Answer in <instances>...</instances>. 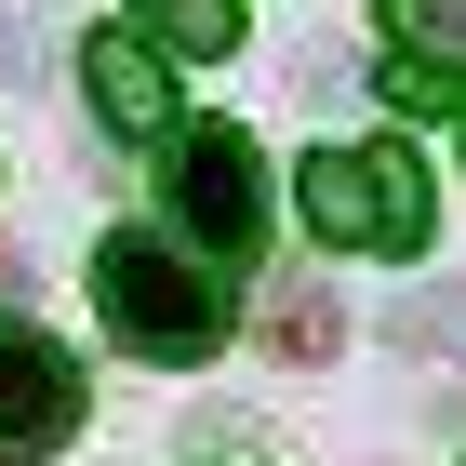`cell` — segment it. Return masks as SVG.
Wrapping results in <instances>:
<instances>
[{
  "instance_id": "cell-1",
  "label": "cell",
  "mask_w": 466,
  "mask_h": 466,
  "mask_svg": "<svg viewBox=\"0 0 466 466\" xmlns=\"http://www.w3.org/2000/svg\"><path fill=\"white\" fill-rule=\"evenodd\" d=\"M94 320L134 360H214L227 347V293H214V267H187L160 227H120V240H94Z\"/></svg>"
},
{
  "instance_id": "cell-2",
  "label": "cell",
  "mask_w": 466,
  "mask_h": 466,
  "mask_svg": "<svg viewBox=\"0 0 466 466\" xmlns=\"http://www.w3.org/2000/svg\"><path fill=\"white\" fill-rule=\"evenodd\" d=\"M293 200H307V227L333 253H413L427 240V160L413 147H320L293 174Z\"/></svg>"
},
{
  "instance_id": "cell-3",
  "label": "cell",
  "mask_w": 466,
  "mask_h": 466,
  "mask_svg": "<svg viewBox=\"0 0 466 466\" xmlns=\"http://www.w3.org/2000/svg\"><path fill=\"white\" fill-rule=\"evenodd\" d=\"M160 187H174V240H200V253L267 240V147L240 120H174L160 134Z\"/></svg>"
},
{
  "instance_id": "cell-4",
  "label": "cell",
  "mask_w": 466,
  "mask_h": 466,
  "mask_svg": "<svg viewBox=\"0 0 466 466\" xmlns=\"http://www.w3.org/2000/svg\"><path fill=\"white\" fill-rule=\"evenodd\" d=\"M80 440V360L40 320H0V466H40Z\"/></svg>"
},
{
  "instance_id": "cell-5",
  "label": "cell",
  "mask_w": 466,
  "mask_h": 466,
  "mask_svg": "<svg viewBox=\"0 0 466 466\" xmlns=\"http://www.w3.org/2000/svg\"><path fill=\"white\" fill-rule=\"evenodd\" d=\"M80 94H94V120H107V134H134V147L174 134V67H160V40H147V27H94Z\"/></svg>"
},
{
  "instance_id": "cell-6",
  "label": "cell",
  "mask_w": 466,
  "mask_h": 466,
  "mask_svg": "<svg viewBox=\"0 0 466 466\" xmlns=\"http://www.w3.org/2000/svg\"><path fill=\"white\" fill-rule=\"evenodd\" d=\"M387 40H400V94H440V80H466V0H387Z\"/></svg>"
},
{
  "instance_id": "cell-7",
  "label": "cell",
  "mask_w": 466,
  "mask_h": 466,
  "mask_svg": "<svg viewBox=\"0 0 466 466\" xmlns=\"http://www.w3.org/2000/svg\"><path fill=\"white\" fill-rule=\"evenodd\" d=\"M134 27L174 54H240V0H134Z\"/></svg>"
},
{
  "instance_id": "cell-8",
  "label": "cell",
  "mask_w": 466,
  "mask_h": 466,
  "mask_svg": "<svg viewBox=\"0 0 466 466\" xmlns=\"http://www.w3.org/2000/svg\"><path fill=\"white\" fill-rule=\"evenodd\" d=\"M267 347L280 360H333V307L320 293H267Z\"/></svg>"
}]
</instances>
